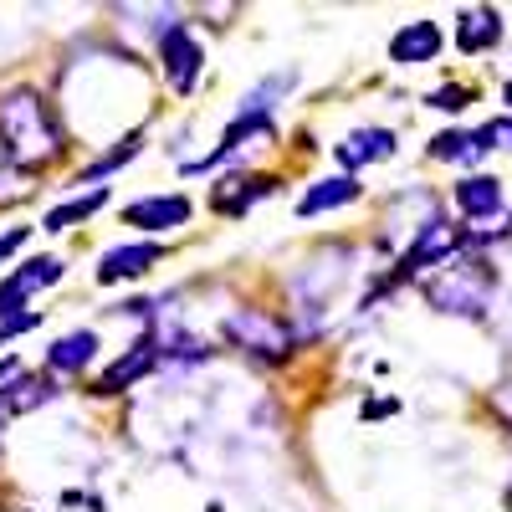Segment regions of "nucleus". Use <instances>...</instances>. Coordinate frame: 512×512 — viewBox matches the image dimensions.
Instances as JSON below:
<instances>
[{
    "label": "nucleus",
    "instance_id": "26",
    "mask_svg": "<svg viewBox=\"0 0 512 512\" xmlns=\"http://www.w3.org/2000/svg\"><path fill=\"white\" fill-rule=\"evenodd\" d=\"M0 405H6V400H0Z\"/></svg>",
    "mask_w": 512,
    "mask_h": 512
},
{
    "label": "nucleus",
    "instance_id": "21",
    "mask_svg": "<svg viewBox=\"0 0 512 512\" xmlns=\"http://www.w3.org/2000/svg\"><path fill=\"white\" fill-rule=\"evenodd\" d=\"M425 103H431V108H441V113H456V108H466V103H472V93H466V88H456V82H451V88L431 93Z\"/></svg>",
    "mask_w": 512,
    "mask_h": 512
},
{
    "label": "nucleus",
    "instance_id": "6",
    "mask_svg": "<svg viewBox=\"0 0 512 512\" xmlns=\"http://www.w3.org/2000/svg\"><path fill=\"white\" fill-rule=\"evenodd\" d=\"M62 262L57 256H36V262H26V267H16L6 282H0V313H16V297H31L36 287H52V282H62Z\"/></svg>",
    "mask_w": 512,
    "mask_h": 512
},
{
    "label": "nucleus",
    "instance_id": "23",
    "mask_svg": "<svg viewBox=\"0 0 512 512\" xmlns=\"http://www.w3.org/2000/svg\"><path fill=\"white\" fill-rule=\"evenodd\" d=\"M482 134H487V144H492V149H512V118H492V123L482 128Z\"/></svg>",
    "mask_w": 512,
    "mask_h": 512
},
{
    "label": "nucleus",
    "instance_id": "7",
    "mask_svg": "<svg viewBox=\"0 0 512 512\" xmlns=\"http://www.w3.org/2000/svg\"><path fill=\"white\" fill-rule=\"evenodd\" d=\"M128 226L139 231H169V226H185L190 221V200L185 195H149V200H134L123 210Z\"/></svg>",
    "mask_w": 512,
    "mask_h": 512
},
{
    "label": "nucleus",
    "instance_id": "11",
    "mask_svg": "<svg viewBox=\"0 0 512 512\" xmlns=\"http://www.w3.org/2000/svg\"><path fill=\"white\" fill-rule=\"evenodd\" d=\"M164 256V246H113V251H103L98 256V282L108 287V282H128V277H144L154 262Z\"/></svg>",
    "mask_w": 512,
    "mask_h": 512
},
{
    "label": "nucleus",
    "instance_id": "16",
    "mask_svg": "<svg viewBox=\"0 0 512 512\" xmlns=\"http://www.w3.org/2000/svg\"><path fill=\"white\" fill-rule=\"evenodd\" d=\"M349 200H359V185H354V175H333V180H318L303 200H297V216H323V210H338V205H349Z\"/></svg>",
    "mask_w": 512,
    "mask_h": 512
},
{
    "label": "nucleus",
    "instance_id": "13",
    "mask_svg": "<svg viewBox=\"0 0 512 512\" xmlns=\"http://www.w3.org/2000/svg\"><path fill=\"white\" fill-rule=\"evenodd\" d=\"M456 205H461V216H472V221H492L502 210V185L492 175H466L456 185Z\"/></svg>",
    "mask_w": 512,
    "mask_h": 512
},
{
    "label": "nucleus",
    "instance_id": "9",
    "mask_svg": "<svg viewBox=\"0 0 512 512\" xmlns=\"http://www.w3.org/2000/svg\"><path fill=\"white\" fill-rule=\"evenodd\" d=\"M272 139V118L267 113H241L231 128H226V139H221V149L210 154L200 169H216V164H226V159H241L246 149H256V144H267Z\"/></svg>",
    "mask_w": 512,
    "mask_h": 512
},
{
    "label": "nucleus",
    "instance_id": "3",
    "mask_svg": "<svg viewBox=\"0 0 512 512\" xmlns=\"http://www.w3.org/2000/svg\"><path fill=\"white\" fill-rule=\"evenodd\" d=\"M456 246H461V236H456V226H451V221H441V216H425V221L415 226V246L400 256L395 282H405V277H415V272H425V267H441Z\"/></svg>",
    "mask_w": 512,
    "mask_h": 512
},
{
    "label": "nucleus",
    "instance_id": "18",
    "mask_svg": "<svg viewBox=\"0 0 512 512\" xmlns=\"http://www.w3.org/2000/svg\"><path fill=\"white\" fill-rule=\"evenodd\" d=\"M487 134H441L431 139V159H466V164H477L487 154Z\"/></svg>",
    "mask_w": 512,
    "mask_h": 512
},
{
    "label": "nucleus",
    "instance_id": "12",
    "mask_svg": "<svg viewBox=\"0 0 512 512\" xmlns=\"http://www.w3.org/2000/svg\"><path fill=\"white\" fill-rule=\"evenodd\" d=\"M154 359H159V344H154V338H139V344L128 349L113 369H103V379L93 384V395H123L139 374H149V369H154Z\"/></svg>",
    "mask_w": 512,
    "mask_h": 512
},
{
    "label": "nucleus",
    "instance_id": "2",
    "mask_svg": "<svg viewBox=\"0 0 512 512\" xmlns=\"http://www.w3.org/2000/svg\"><path fill=\"white\" fill-rule=\"evenodd\" d=\"M492 287H497V277H492L487 262H456V267H446L425 282V297H431V308H441V313L482 318L492 308Z\"/></svg>",
    "mask_w": 512,
    "mask_h": 512
},
{
    "label": "nucleus",
    "instance_id": "20",
    "mask_svg": "<svg viewBox=\"0 0 512 512\" xmlns=\"http://www.w3.org/2000/svg\"><path fill=\"white\" fill-rule=\"evenodd\" d=\"M134 149H139V134L134 139H123L113 154H103L98 164H88V169H82V175H77V185H93V180H103V175H113V169L123 164V159H134Z\"/></svg>",
    "mask_w": 512,
    "mask_h": 512
},
{
    "label": "nucleus",
    "instance_id": "25",
    "mask_svg": "<svg viewBox=\"0 0 512 512\" xmlns=\"http://www.w3.org/2000/svg\"><path fill=\"white\" fill-rule=\"evenodd\" d=\"M502 98H507V108H512V82H507V93H502Z\"/></svg>",
    "mask_w": 512,
    "mask_h": 512
},
{
    "label": "nucleus",
    "instance_id": "17",
    "mask_svg": "<svg viewBox=\"0 0 512 512\" xmlns=\"http://www.w3.org/2000/svg\"><path fill=\"white\" fill-rule=\"evenodd\" d=\"M103 205H108V185H103V190H88V195H77V200H67V205H57L52 216H47V231H67V226H77V221L98 216Z\"/></svg>",
    "mask_w": 512,
    "mask_h": 512
},
{
    "label": "nucleus",
    "instance_id": "8",
    "mask_svg": "<svg viewBox=\"0 0 512 512\" xmlns=\"http://www.w3.org/2000/svg\"><path fill=\"white\" fill-rule=\"evenodd\" d=\"M436 52H441V26L436 21H410L390 36V62H400V67L436 62Z\"/></svg>",
    "mask_w": 512,
    "mask_h": 512
},
{
    "label": "nucleus",
    "instance_id": "22",
    "mask_svg": "<svg viewBox=\"0 0 512 512\" xmlns=\"http://www.w3.org/2000/svg\"><path fill=\"white\" fill-rule=\"evenodd\" d=\"M41 323V313H0V338H16V333H26V328H36Z\"/></svg>",
    "mask_w": 512,
    "mask_h": 512
},
{
    "label": "nucleus",
    "instance_id": "4",
    "mask_svg": "<svg viewBox=\"0 0 512 512\" xmlns=\"http://www.w3.org/2000/svg\"><path fill=\"white\" fill-rule=\"evenodd\" d=\"M226 338H231V344H241V349H251V354H267V359H282L292 349V333L277 318H267L262 308L231 313L226 318Z\"/></svg>",
    "mask_w": 512,
    "mask_h": 512
},
{
    "label": "nucleus",
    "instance_id": "24",
    "mask_svg": "<svg viewBox=\"0 0 512 512\" xmlns=\"http://www.w3.org/2000/svg\"><path fill=\"white\" fill-rule=\"evenodd\" d=\"M21 246H26V226L21 231H6V236H0V262H6L11 251H21Z\"/></svg>",
    "mask_w": 512,
    "mask_h": 512
},
{
    "label": "nucleus",
    "instance_id": "1",
    "mask_svg": "<svg viewBox=\"0 0 512 512\" xmlns=\"http://www.w3.org/2000/svg\"><path fill=\"white\" fill-rule=\"evenodd\" d=\"M0 154H6L16 169H41L62 154V134L31 88L6 93L0 98Z\"/></svg>",
    "mask_w": 512,
    "mask_h": 512
},
{
    "label": "nucleus",
    "instance_id": "14",
    "mask_svg": "<svg viewBox=\"0 0 512 512\" xmlns=\"http://www.w3.org/2000/svg\"><path fill=\"white\" fill-rule=\"evenodd\" d=\"M502 41V16L492 6H477V11H461V26H456V47L461 52H487Z\"/></svg>",
    "mask_w": 512,
    "mask_h": 512
},
{
    "label": "nucleus",
    "instance_id": "5",
    "mask_svg": "<svg viewBox=\"0 0 512 512\" xmlns=\"http://www.w3.org/2000/svg\"><path fill=\"white\" fill-rule=\"evenodd\" d=\"M159 57H164L169 88H175V93H195V82H200V41H195L185 26H169V31H164Z\"/></svg>",
    "mask_w": 512,
    "mask_h": 512
},
{
    "label": "nucleus",
    "instance_id": "10",
    "mask_svg": "<svg viewBox=\"0 0 512 512\" xmlns=\"http://www.w3.org/2000/svg\"><path fill=\"white\" fill-rule=\"evenodd\" d=\"M333 154H338V164L354 175V169H364V164L390 159V154H395V134H390V128H354V134L338 144Z\"/></svg>",
    "mask_w": 512,
    "mask_h": 512
},
{
    "label": "nucleus",
    "instance_id": "15",
    "mask_svg": "<svg viewBox=\"0 0 512 512\" xmlns=\"http://www.w3.org/2000/svg\"><path fill=\"white\" fill-rule=\"evenodd\" d=\"M93 354H98V333H93V328H77V333L57 338L52 354H47V364H52V374H77V369L93 364Z\"/></svg>",
    "mask_w": 512,
    "mask_h": 512
},
{
    "label": "nucleus",
    "instance_id": "19",
    "mask_svg": "<svg viewBox=\"0 0 512 512\" xmlns=\"http://www.w3.org/2000/svg\"><path fill=\"white\" fill-rule=\"evenodd\" d=\"M0 400H6V405L21 415V410H36L41 400H52V384H47V379H31V374H21V379L11 384V390H0Z\"/></svg>",
    "mask_w": 512,
    "mask_h": 512
}]
</instances>
